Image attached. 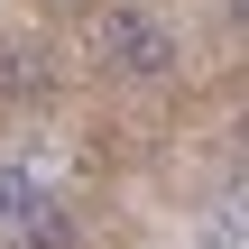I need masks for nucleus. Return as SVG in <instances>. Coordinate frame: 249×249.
<instances>
[{"label":"nucleus","instance_id":"4","mask_svg":"<svg viewBox=\"0 0 249 249\" xmlns=\"http://www.w3.org/2000/svg\"><path fill=\"white\" fill-rule=\"evenodd\" d=\"M0 249H18V240H0Z\"/></svg>","mask_w":249,"mask_h":249},{"label":"nucleus","instance_id":"1","mask_svg":"<svg viewBox=\"0 0 249 249\" xmlns=\"http://www.w3.org/2000/svg\"><path fill=\"white\" fill-rule=\"evenodd\" d=\"M92 46H102V55H111L120 74H139V83H157V74L176 65V37H166V28H157L148 9H129V0H111V9H102Z\"/></svg>","mask_w":249,"mask_h":249},{"label":"nucleus","instance_id":"3","mask_svg":"<svg viewBox=\"0 0 249 249\" xmlns=\"http://www.w3.org/2000/svg\"><path fill=\"white\" fill-rule=\"evenodd\" d=\"M231 18H240V28H249V0H231Z\"/></svg>","mask_w":249,"mask_h":249},{"label":"nucleus","instance_id":"2","mask_svg":"<svg viewBox=\"0 0 249 249\" xmlns=\"http://www.w3.org/2000/svg\"><path fill=\"white\" fill-rule=\"evenodd\" d=\"M46 213H65V203H55V185H46V176H28V166H0V222H9V231H37Z\"/></svg>","mask_w":249,"mask_h":249}]
</instances>
